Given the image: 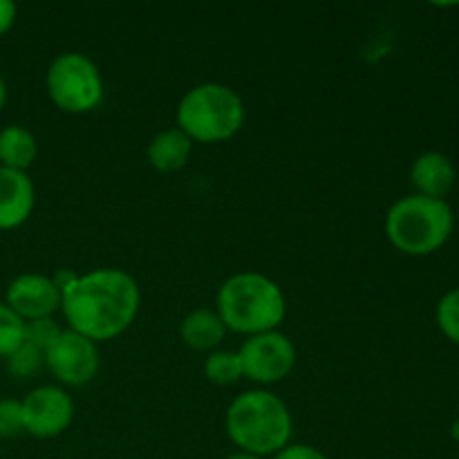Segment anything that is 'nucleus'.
I'll use <instances>...</instances> for the list:
<instances>
[{"label": "nucleus", "mask_w": 459, "mask_h": 459, "mask_svg": "<svg viewBox=\"0 0 459 459\" xmlns=\"http://www.w3.org/2000/svg\"><path fill=\"white\" fill-rule=\"evenodd\" d=\"M139 303L137 281L121 269H94L61 290V309L70 330L94 343L124 334L137 316Z\"/></svg>", "instance_id": "1"}, {"label": "nucleus", "mask_w": 459, "mask_h": 459, "mask_svg": "<svg viewBox=\"0 0 459 459\" xmlns=\"http://www.w3.org/2000/svg\"><path fill=\"white\" fill-rule=\"evenodd\" d=\"M218 314L227 330L255 336L273 332L287 314L282 290L255 272L236 273L218 291Z\"/></svg>", "instance_id": "2"}, {"label": "nucleus", "mask_w": 459, "mask_h": 459, "mask_svg": "<svg viewBox=\"0 0 459 459\" xmlns=\"http://www.w3.org/2000/svg\"><path fill=\"white\" fill-rule=\"evenodd\" d=\"M227 433L242 453L255 457L276 455L291 439L290 408L267 390H251L229 406Z\"/></svg>", "instance_id": "3"}, {"label": "nucleus", "mask_w": 459, "mask_h": 459, "mask_svg": "<svg viewBox=\"0 0 459 459\" xmlns=\"http://www.w3.org/2000/svg\"><path fill=\"white\" fill-rule=\"evenodd\" d=\"M245 126V103L224 83H202L188 90L178 108V128L191 142L218 143L236 137Z\"/></svg>", "instance_id": "4"}, {"label": "nucleus", "mask_w": 459, "mask_h": 459, "mask_svg": "<svg viewBox=\"0 0 459 459\" xmlns=\"http://www.w3.org/2000/svg\"><path fill=\"white\" fill-rule=\"evenodd\" d=\"M455 215L444 200L406 195L394 202L385 218L388 240L406 255H429L446 245Z\"/></svg>", "instance_id": "5"}, {"label": "nucleus", "mask_w": 459, "mask_h": 459, "mask_svg": "<svg viewBox=\"0 0 459 459\" xmlns=\"http://www.w3.org/2000/svg\"><path fill=\"white\" fill-rule=\"evenodd\" d=\"M48 94L54 106L70 115L94 110L103 99V79L99 67L85 54L65 52L48 70Z\"/></svg>", "instance_id": "6"}, {"label": "nucleus", "mask_w": 459, "mask_h": 459, "mask_svg": "<svg viewBox=\"0 0 459 459\" xmlns=\"http://www.w3.org/2000/svg\"><path fill=\"white\" fill-rule=\"evenodd\" d=\"M242 361V372L255 384L272 385L290 377L296 366V348L290 336L281 332H264L249 336L238 350Z\"/></svg>", "instance_id": "7"}, {"label": "nucleus", "mask_w": 459, "mask_h": 459, "mask_svg": "<svg viewBox=\"0 0 459 459\" xmlns=\"http://www.w3.org/2000/svg\"><path fill=\"white\" fill-rule=\"evenodd\" d=\"M45 366L61 384L79 388L90 384L99 372L97 343L72 330H61L52 345L45 350Z\"/></svg>", "instance_id": "8"}, {"label": "nucleus", "mask_w": 459, "mask_h": 459, "mask_svg": "<svg viewBox=\"0 0 459 459\" xmlns=\"http://www.w3.org/2000/svg\"><path fill=\"white\" fill-rule=\"evenodd\" d=\"M22 426L31 437L49 439L67 430L74 417V402L56 385H40L21 402Z\"/></svg>", "instance_id": "9"}, {"label": "nucleus", "mask_w": 459, "mask_h": 459, "mask_svg": "<svg viewBox=\"0 0 459 459\" xmlns=\"http://www.w3.org/2000/svg\"><path fill=\"white\" fill-rule=\"evenodd\" d=\"M4 305L12 307L25 323L52 318V314L61 309V290L54 285L52 278L43 273H22L9 285Z\"/></svg>", "instance_id": "10"}, {"label": "nucleus", "mask_w": 459, "mask_h": 459, "mask_svg": "<svg viewBox=\"0 0 459 459\" xmlns=\"http://www.w3.org/2000/svg\"><path fill=\"white\" fill-rule=\"evenodd\" d=\"M36 193L30 175L0 166V231L27 222L34 211Z\"/></svg>", "instance_id": "11"}, {"label": "nucleus", "mask_w": 459, "mask_h": 459, "mask_svg": "<svg viewBox=\"0 0 459 459\" xmlns=\"http://www.w3.org/2000/svg\"><path fill=\"white\" fill-rule=\"evenodd\" d=\"M411 182L417 188V195L444 200L455 184V166L444 152L429 151L412 161Z\"/></svg>", "instance_id": "12"}, {"label": "nucleus", "mask_w": 459, "mask_h": 459, "mask_svg": "<svg viewBox=\"0 0 459 459\" xmlns=\"http://www.w3.org/2000/svg\"><path fill=\"white\" fill-rule=\"evenodd\" d=\"M193 142L179 128L164 130L148 143V161L160 173H175L184 169L191 157Z\"/></svg>", "instance_id": "13"}, {"label": "nucleus", "mask_w": 459, "mask_h": 459, "mask_svg": "<svg viewBox=\"0 0 459 459\" xmlns=\"http://www.w3.org/2000/svg\"><path fill=\"white\" fill-rule=\"evenodd\" d=\"M182 341L191 350L197 352H209V350L218 348L227 334V325L220 318L218 312L211 309H195L188 314L182 321Z\"/></svg>", "instance_id": "14"}, {"label": "nucleus", "mask_w": 459, "mask_h": 459, "mask_svg": "<svg viewBox=\"0 0 459 459\" xmlns=\"http://www.w3.org/2000/svg\"><path fill=\"white\" fill-rule=\"evenodd\" d=\"M36 137L22 126H7L0 130V166L25 173L36 160Z\"/></svg>", "instance_id": "15"}, {"label": "nucleus", "mask_w": 459, "mask_h": 459, "mask_svg": "<svg viewBox=\"0 0 459 459\" xmlns=\"http://www.w3.org/2000/svg\"><path fill=\"white\" fill-rule=\"evenodd\" d=\"M204 375L211 384L231 385L245 377L242 372V361L238 352H213L204 363Z\"/></svg>", "instance_id": "16"}, {"label": "nucleus", "mask_w": 459, "mask_h": 459, "mask_svg": "<svg viewBox=\"0 0 459 459\" xmlns=\"http://www.w3.org/2000/svg\"><path fill=\"white\" fill-rule=\"evenodd\" d=\"M22 341H25V321L12 307L0 303V359H7Z\"/></svg>", "instance_id": "17"}, {"label": "nucleus", "mask_w": 459, "mask_h": 459, "mask_svg": "<svg viewBox=\"0 0 459 459\" xmlns=\"http://www.w3.org/2000/svg\"><path fill=\"white\" fill-rule=\"evenodd\" d=\"M4 361H7V370L12 372V375L25 379V377H31L34 372L40 370V366L45 363V352L36 348V345L22 341Z\"/></svg>", "instance_id": "18"}, {"label": "nucleus", "mask_w": 459, "mask_h": 459, "mask_svg": "<svg viewBox=\"0 0 459 459\" xmlns=\"http://www.w3.org/2000/svg\"><path fill=\"white\" fill-rule=\"evenodd\" d=\"M437 325L444 332V336L459 345V290L448 291L437 305Z\"/></svg>", "instance_id": "19"}, {"label": "nucleus", "mask_w": 459, "mask_h": 459, "mask_svg": "<svg viewBox=\"0 0 459 459\" xmlns=\"http://www.w3.org/2000/svg\"><path fill=\"white\" fill-rule=\"evenodd\" d=\"M58 334H61V330H58V325L52 318H39V321L25 323V341L43 350V352L56 341Z\"/></svg>", "instance_id": "20"}, {"label": "nucleus", "mask_w": 459, "mask_h": 459, "mask_svg": "<svg viewBox=\"0 0 459 459\" xmlns=\"http://www.w3.org/2000/svg\"><path fill=\"white\" fill-rule=\"evenodd\" d=\"M21 433H25L21 402L0 399V437H16Z\"/></svg>", "instance_id": "21"}, {"label": "nucleus", "mask_w": 459, "mask_h": 459, "mask_svg": "<svg viewBox=\"0 0 459 459\" xmlns=\"http://www.w3.org/2000/svg\"><path fill=\"white\" fill-rule=\"evenodd\" d=\"M273 459H327L318 448L309 444H287L282 451H278Z\"/></svg>", "instance_id": "22"}, {"label": "nucleus", "mask_w": 459, "mask_h": 459, "mask_svg": "<svg viewBox=\"0 0 459 459\" xmlns=\"http://www.w3.org/2000/svg\"><path fill=\"white\" fill-rule=\"evenodd\" d=\"M16 4L9 3V0H0V36L12 30L13 21H16Z\"/></svg>", "instance_id": "23"}, {"label": "nucleus", "mask_w": 459, "mask_h": 459, "mask_svg": "<svg viewBox=\"0 0 459 459\" xmlns=\"http://www.w3.org/2000/svg\"><path fill=\"white\" fill-rule=\"evenodd\" d=\"M4 103H7V83H4L3 76H0V112H3Z\"/></svg>", "instance_id": "24"}, {"label": "nucleus", "mask_w": 459, "mask_h": 459, "mask_svg": "<svg viewBox=\"0 0 459 459\" xmlns=\"http://www.w3.org/2000/svg\"><path fill=\"white\" fill-rule=\"evenodd\" d=\"M227 459H260V457H255V455H249V453H236V455H229Z\"/></svg>", "instance_id": "25"}, {"label": "nucleus", "mask_w": 459, "mask_h": 459, "mask_svg": "<svg viewBox=\"0 0 459 459\" xmlns=\"http://www.w3.org/2000/svg\"><path fill=\"white\" fill-rule=\"evenodd\" d=\"M451 435H453V439H457V442H459V420L455 421V424H453V429H451Z\"/></svg>", "instance_id": "26"}, {"label": "nucleus", "mask_w": 459, "mask_h": 459, "mask_svg": "<svg viewBox=\"0 0 459 459\" xmlns=\"http://www.w3.org/2000/svg\"><path fill=\"white\" fill-rule=\"evenodd\" d=\"M457 220H459V209H457Z\"/></svg>", "instance_id": "27"}]
</instances>
